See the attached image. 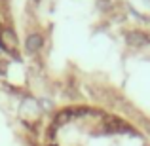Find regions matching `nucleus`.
Returning a JSON list of instances; mask_svg holds the SVG:
<instances>
[{
  "label": "nucleus",
  "mask_w": 150,
  "mask_h": 146,
  "mask_svg": "<svg viewBox=\"0 0 150 146\" xmlns=\"http://www.w3.org/2000/svg\"><path fill=\"white\" fill-rule=\"evenodd\" d=\"M127 42L133 44V46H146L150 42V38L146 36V34H143V32L133 30V32H127Z\"/></svg>",
  "instance_id": "7ed1b4c3"
},
{
  "label": "nucleus",
  "mask_w": 150,
  "mask_h": 146,
  "mask_svg": "<svg viewBox=\"0 0 150 146\" xmlns=\"http://www.w3.org/2000/svg\"><path fill=\"white\" fill-rule=\"evenodd\" d=\"M0 48L8 51V53L17 49V36H15V32L11 29H4L0 32Z\"/></svg>",
  "instance_id": "f03ea898"
},
{
  "label": "nucleus",
  "mask_w": 150,
  "mask_h": 146,
  "mask_svg": "<svg viewBox=\"0 0 150 146\" xmlns=\"http://www.w3.org/2000/svg\"><path fill=\"white\" fill-rule=\"evenodd\" d=\"M19 116L27 121V123H34L38 118L42 116V106L36 99H25L19 106Z\"/></svg>",
  "instance_id": "f257e3e1"
},
{
  "label": "nucleus",
  "mask_w": 150,
  "mask_h": 146,
  "mask_svg": "<svg viewBox=\"0 0 150 146\" xmlns=\"http://www.w3.org/2000/svg\"><path fill=\"white\" fill-rule=\"evenodd\" d=\"M42 44H44V40L40 34H29V38H27V49L29 51H38L42 48Z\"/></svg>",
  "instance_id": "20e7f679"
}]
</instances>
